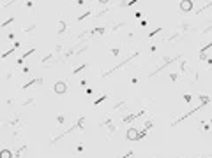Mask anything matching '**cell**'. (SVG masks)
Masks as SVG:
<instances>
[{
    "label": "cell",
    "mask_w": 212,
    "mask_h": 158,
    "mask_svg": "<svg viewBox=\"0 0 212 158\" xmlns=\"http://www.w3.org/2000/svg\"><path fill=\"white\" fill-rule=\"evenodd\" d=\"M83 128H85V118L82 116V118H78L76 125H73V126H71V128H67V130H64V132L60 134V135H57V137H55V139H53L51 142H49V144H51V146H55V144H57V141H60V139H62V137L69 135L71 132H74V130H83Z\"/></svg>",
    "instance_id": "obj_1"
},
{
    "label": "cell",
    "mask_w": 212,
    "mask_h": 158,
    "mask_svg": "<svg viewBox=\"0 0 212 158\" xmlns=\"http://www.w3.org/2000/svg\"><path fill=\"white\" fill-rule=\"evenodd\" d=\"M138 55H140V53H138V51H136V53H133V55H131V56H127L126 60H122V61H120V63H118V65H117V67H113L112 70H108V72H104V74H103V76H101V77H108V76H112V74H113L115 70H118V69H122L124 65H127V63H129L131 60H134V58H136Z\"/></svg>",
    "instance_id": "obj_2"
},
{
    "label": "cell",
    "mask_w": 212,
    "mask_h": 158,
    "mask_svg": "<svg viewBox=\"0 0 212 158\" xmlns=\"http://www.w3.org/2000/svg\"><path fill=\"white\" fill-rule=\"evenodd\" d=\"M201 109H203V105H196V107H193V109H191V111H187L186 114H182V116H180V118H179V120H175L173 123H171V126H177V125H180V123H182L184 120H187V118H189V116H193V114H196V112H200Z\"/></svg>",
    "instance_id": "obj_3"
},
{
    "label": "cell",
    "mask_w": 212,
    "mask_h": 158,
    "mask_svg": "<svg viewBox=\"0 0 212 158\" xmlns=\"http://www.w3.org/2000/svg\"><path fill=\"white\" fill-rule=\"evenodd\" d=\"M195 4H196V2H193V0H182V2L179 4L180 13H184V14H187V13H193Z\"/></svg>",
    "instance_id": "obj_4"
},
{
    "label": "cell",
    "mask_w": 212,
    "mask_h": 158,
    "mask_svg": "<svg viewBox=\"0 0 212 158\" xmlns=\"http://www.w3.org/2000/svg\"><path fill=\"white\" fill-rule=\"evenodd\" d=\"M67 83L66 81H57L55 84H53V91L57 93V95H66L67 93Z\"/></svg>",
    "instance_id": "obj_5"
},
{
    "label": "cell",
    "mask_w": 212,
    "mask_h": 158,
    "mask_svg": "<svg viewBox=\"0 0 212 158\" xmlns=\"http://www.w3.org/2000/svg\"><path fill=\"white\" fill-rule=\"evenodd\" d=\"M138 137H140V130L136 128V126H129V128H127V134H126V139H127V141L136 142V141H138Z\"/></svg>",
    "instance_id": "obj_6"
},
{
    "label": "cell",
    "mask_w": 212,
    "mask_h": 158,
    "mask_svg": "<svg viewBox=\"0 0 212 158\" xmlns=\"http://www.w3.org/2000/svg\"><path fill=\"white\" fill-rule=\"evenodd\" d=\"M143 114H145V109H141V111L136 112V114H127V116H124V118H122V123H124V125H131L136 118H140V116H143Z\"/></svg>",
    "instance_id": "obj_7"
},
{
    "label": "cell",
    "mask_w": 212,
    "mask_h": 158,
    "mask_svg": "<svg viewBox=\"0 0 212 158\" xmlns=\"http://www.w3.org/2000/svg\"><path fill=\"white\" fill-rule=\"evenodd\" d=\"M39 83H43V79L41 77H35V79H30L28 83H25L23 86H21V90H28V88H32L34 84H39Z\"/></svg>",
    "instance_id": "obj_8"
},
{
    "label": "cell",
    "mask_w": 212,
    "mask_h": 158,
    "mask_svg": "<svg viewBox=\"0 0 212 158\" xmlns=\"http://www.w3.org/2000/svg\"><path fill=\"white\" fill-rule=\"evenodd\" d=\"M198 99H200V105H203V107H205V105H209L210 104V97H209V95H205V93H201V95H198Z\"/></svg>",
    "instance_id": "obj_9"
},
{
    "label": "cell",
    "mask_w": 212,
    "mask_h": 158,
    "mask_svg": "<svg viewBox=\"0 0 212 158\" xmlns=\"http://www.w3.org/2000/svg\"><path fill=\"white\" fill-rule=\"evenodd\" d=\"M66 30H67V23H66L64 19H60V21H58V30H57V35H62Z\"/></svg>",
    "instance_id": "obj_10"
},
{
    "label": "cell",
    "mask_w": 212,
    "mask_h": 158,
    "mask_svg": "<svg viewBox=\"0 0 212 158\" xmlns=\"http://www.w3.org/2000/svg\"><path fill=\"white\" fill-rule=\"evenodd\" d=\"M180 72H182V74H186V76H187V74H195L193 70H191V69H189V65H187V61H182V63H180Z\"/></svg>",
    "instance_id": "obj_11"
},
{
    "label": "cell",
    "mask_w": 212,
    "mask_h": 158,
    "mask_svg": "<svg viewBox=\"0 0 212 158\" xmlns=\"http://www.w3.org/2000/svg\"><path fill=\"white\" fill-rule=\"evenodd\" d=\"M104 32H106V26H97V28L90 30V35H103Z\"/></svg>",
    "instance_id": "obj_12"
},
{
    "label": "cell",
    "mask_w": 212,
    "mask_h": 158,
    "mask_svg": "<svg viewBox=\"0 0 212 158\" xmlns=\"http://www.w3.org/2000/svg\"><path fill=\"white\" fill-rule=\"evenodd\" d=\"M13 156H14V153L11 149H2L0 151V158H13Z\"/></svg>",
    "instance_id": "obj_13"
},
{
    "label": "cell",
    "mask_w": 212,
    "mask_h": 158,
    "mask_svg": "<svg viewBox=\"0 0 212 158\" xmlns=\"http://www.w3.org/2000/svg\"><path fill=\"white\" fill-rule=\"evenodd\" d=\"M27 147H28V146H27V144H23L21 147H19V149H16V151H14V158H19V156H21V155L27 151Z\"/></svg>",
    "instance_id": "obj_14"
},
{
    "label": "cell",
    "mask_w": 212,
    "mask_h": 158,
    "mask_svg": "<svg viewBox=\"0 0 212 158\" xmlns=\"http://www.w3.org/2000/svg\"><path fill=\"white\" fill-rule=\"evenodd\" d=\"M161 32H163V26H157L156 30H152V32H150V34H148L147 37H148V39H152V37H156L157 34H161Z\"/></svg>",
    "instance_id": "obj_15"
},
{
    "label": "cell",
    "mask_w": 212,
    "mask_h": 158,
    "mask_svg": "<svg viewBox=\"0 0 212 158\" xmlns=\"http://www.w3.org/2000/svg\"><path fill=\"white\" fill-rule=\"evenodd\" d=\"M11 23H14V16H11V18H7L5 21H2V25H0V28H5L7 25H11Z\"/></svg>",
    "instance_id": "obj_16"
},
{
    "label": "cell",
    "mask_w": 212,
    "mask_h": 158,
    "mask_svg": "<svg viewBox=\"0 0 212 158\" xmlns=\"http://www.w3.org/2000/svg\"><path fill=\"white\" fill-rule=\"evenodd\" d=\"M210 48H212V42H207V44H205L203 48L200 49V55H207V51H209Z\"/></svg>",
    "instance_id": "obj_17"
},
{
    "label": "cell",
    "mask_w": 212,
    "mask_h": 158,
    "mask_svg": "<svg viewBox=\"0 0 212 158\" xmlns=\"http://www.w3.org/2000/svg\"><path fill=\"white\" fill-rule=\"evenodd\" d=\"M87 67H88V63H83V65H80V67H76V69H74L73 72H71V76H74V74H78V72H82V70H83V69H87Z\"/></svg>",
    "instance_id": "obj_18"
},
{
    "label": "cell",
    "mask_w": 212,
    "mask_h": 158,
    "mask_svg": "<svg viewBox=\"0 0 212 158\" xmlns=\"http://www.w3.org/2000/svg\"><path fill=\"white\" fill-rule=\"evenodd\" d=\"M14 49H16L14 46H13V48H9V49H7V51L4 53V55H0V58H2V60H4V58H7L9 55H13V53H14Z\"/></svg>",
    "instance_id": "obj_19"
},
{
    "label": "cell",
    "mask_w": 212,
    "mask_h": 158,
    "mask_svg": "<svg viewBox=\"0 0 212 158\" xmlns=\"http://www.w3.org/2000/svg\"><path fill=\"white\" fill-rule=\"evenodd\" d=\"M126 102H127V100H120V102H117V104L113 105V107H112V111H117V109H120V107H124Z\"/></svg>",
    "instance_id": "obj_20"
},
{
    "label": "cell",
    "mask_w": 212,
    "mask_h": 158,
    "mask_svg": "<svg viewBox=\"0 0 212 158\" xmlns=\"http://www.w3.org/2000/svg\"><path fill=\"white\" fill-rule=\"evenodd\" d=\"M57 123H58V126L64 125V123H66V116H64V114H58V116H57Z\"/></svg>",
    "instance_id": "obj_21"
},
{
    "label": "cell",
    "mask_w": 212,
    "mask_h": 158,
    "mask_svg": "<svg viewBox=\"0 0 212 158\" xmlns=\"http://www.w3.org/2000/svg\"><path fill=\"white\" fill-rule=\"evenodd\" d=\"M92 13H94V11H87V13H85V14H80V16H78V21H83L85 18H88V16H90V14H92Z\"/></svg>",
    "instance_id": "obj_22"
},
{
    "label": "cell",
    "mask_w": 212,
    "mask_h": 158,
    "mask_svg": "<svg viewBox=\"0 0 212 158\" xmlns=\"http://www.w3.org/2000/svg\"><path fill=\"white\" fill-rule=\"evenodd\" d=\"M154 126V121L152 120H148V121H145V125H143V130H150Z\"/></svg>",
    "instance_id": "obj_23"
},
{
    "label": "cell",
    "mask_w": 212,
    "mask_h": 158,
    "mask_svg": "<svg viewBox=\"0 0 212 158\" xmlns=\"http://www.w3.org/2000/svg\"><path fill=\"white\" fill-rule=\"evenodd\" d=\"M209 7H212V2H205V4H203V7L198 9V14H201V13H203L205 9H209Z\"/></svg>",
    "instance_id": "obj_24"
},
{
    "label": "cell",
    "mask_w": 212,
    "mask_h": 158,
    "mask_svg": "<svg viewBox=\"0 0 212 158\" xmlns=\"http://www.w3.org/2000/svg\"><path fill=\"white\" fill-rule=\"evenodd\" d=\"M170 81H171V83H177V81H179V74H177V72H171V74H170Z\"/></svg>",
    "instance_id": "obj_25"
},
{
    "label": "cell",
    "mask_w": 212,
    "mask_h": 158,
    "mask_svg": "<svg viewBox=\"0 0 212 158\" xmlns=\"http://www.w3.org/2000/svg\"><path fill=\"white\" fill-rule=\"evenodd\" d=\"M108 97H110V95H103V97H99V99H97V100H96V102H94V105H99V104H101V102H104V100H106V99H108Z\"/></svg>",
    "instance_id": "obj_26"
},
{
    "label": "cell",
    "mask_w": 212,
    "mask_h": 158,
    "mask_svg": "<svg viewBox=\"0 0 212 158\" xmlns=\"http://www.w3.org/2000/svg\"><path fill=\"white\" fill-rule=\"evenodd\" d=\"M124 25H126V21H120V23H117V25H113V26H112V32H117V30H118L120 26H124Z\"/></svg>",
    "instance_id": "obj_27"
},
{
    "label": "cell",
    "mask_w": 212,
    "mask_h": 158,
    "mask_svg": "<svg viewBox=\"0 0 212 158\" xmlns=\"http://www.w3.org/2000/svg\"><path fill=\"white\" fill-rule=\"evenodd\" d=\"M53 55H55V53H49V55H46V56L43 58V63H46V61H49V60H51V58H53Z\"/></svg>",
    "instance_id": "obj_28"
},
{
    "label": "cell",
    "mask_w": 212,
    "mask_h": 158,
    "mask_svg": "<svg viewBox=\"0 0 212 158\" xmlns=\"http://www.w3.org/2000/svg\"><path fill=\"white\" fill-rule=\"evenodd\" d=\"M120 55V49L118 48H112V56H118Z\"/></svg>",
    "instance_id": "obj_29"
},
{
    "label": "cell",
    "mask_w": 212,
    "mask_h": 158,
    "mask_svg": "<svg viewBox=\"0 0 212 158\" xmlns=\"http://www.w3.org/2000/svg\"><path fill=\"white\" fill-rule=\"evenodd\" d=\"M145 135H147V130H143V128H141V130H140V137H138V141H141Z\"/></svg>",
    "instance_id": "obj_30"
},
{
    "label": "cell",
    "mask_w": 212,
    "mask_h": 158,
    "mask_svg": "<svg viewBox=\"0 0 212 158\" xmlns=\"http://www.w3.org/2000/svg\"><path fill=\"white\" fill-rule=\"evenodd\" d=\"M210 30H212V23H209V26H207V28H203V30H201V34H209Z\"/></svg>",
    "instance_id": "obj_31"
},
{
    "label": "cell",
    "mask_w": 212,
    "mask_h": 158,
    "mask_svg": "<svg viewBox=\"0 0 212 158\" xmlns=\"http://www.w3.org/2000/svg\"><path fill=\"white\" fill-rule=\"evenodd\" d=\"M34 30H35V25H30V26H28V28H25L23 32H25V34H28V32H34Z\"/></svg>",
    "instance_id": "obj_32"
},
{
    "label": "cell",
    "mask_w": 212,
    "mask_h": 158,
    "mask_svg": "<svg viewBox=\"0 0 212 158\" xmlns=\"http://www.w3.org/2000/svg\"><path fill=\"white\" fill-rule=\"evenodd\" d=\"M83 149H85V146H83V144H78V146H76V153H82Z\"/></svg>",
    "instance_id": "obj_33"
},
{
    "label": "cell",
    "mask_w": 212,
    "mask_h": 158,
    "mask_svg": "<svg viewBox=\"0 0 212 158\" xmlns=\"http://www.w3.org/2000/svg\"><path fill=\"white\" fill-rule=\"evenodd\" d=\"M184 100L186 102H191V100H193V95H184Z\"/></svg>",
    "instance_id": "obj_34"
},
{
    "label": "cell",
    "mask_w": 212,
    "mask_h": 158,
    "mask_svg": "<svg viewBox=\"0 0 212 158\" xmlns=\"http://www.w3.org/2000/svg\"><path fill=\"white\" fill-rule=\"evenodd\" d=\"M30 104H34V99H28V100L23 102V105H30Z\"/></svg>",
    "instance_id": "obj_35"
},
{
    "label": "cell",
    "mask_w": 212,
    "mask_h": 158,
    "mask_svg": "<svg viewBox=\"0 0 212 158\" xmlns=\"http://www.w3.org/2000/svg\"><path fill=\"white\" fill-rule=\"evenodd\" d=\"M87 83H88V81H87V79H82V81H80V84H82V86H83V88H85V86H87Z\"/></svg>",
    "instance_id": "obj_36"
},
{
    "label": "cell",
    "mask_w": 212,
    "mask_h": 158,
    "mask_svg": "<svg viewBox=\"0 0 212 158\" xmlns=\"http://www.w3.org/2000/svg\"><path fill=\"white\" fill-rule=\"evenodd\" d=\"M207 63H209V65H212V56H209V58H207Z\"/></svg>",
    "instance_id": "obj_37"
},
{
    "label": "cell",
    "mask_w": 212,
    "mask_h": 158,
    "mask_svg": "<svg viewBox=\"0 0 212 158\" xmlns=\"http://www.w3.org/2000/svg\"><path fill=\"white\" fill-rule=\"evenodd\" d=\"M210 104H212V100H210Z\"/></svg>",
    "instance_id": "obj_38"
}]
</instances>
